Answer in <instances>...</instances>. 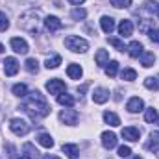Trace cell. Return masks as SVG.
Here are the masks:
<instances>
[{
  "instance_id": "6da1fadb",
  "label": "cell",
  "mask_w": 159,
  "mask_h": 159,
  "mask_svg": "<svg viewBox=\"0 0 159 159\" xmlns=\"http://www.w3.org/2000/svg\"><path fill=\"white\" fill-rule=\"evenodd\" d=\"M22 109H24L34 120L35 119H44V117L50 115V106H48L46 98L41 94L39 91L30 93V96H28V100L24 102Z\"/></svg>"
},
{
  "instance_id": "7a4b0ae2",
  "label": "cell",
  "mask_w": 159,
  "mask_h": 159,
  "mask_svg": "<svg viewBox=\"0 0 159 159\" xmlns=\"http://www.w3.org/2000/svg\"><path fill=\"white\" fill-rule=\"evenodd\" d=\"M37 24H39V13L37 11H26L19 20V26L26 32H32V34L37 32Z\"/></svg>"
},
{
  "instance_id": "3957f363",
  "label": "cell",
  "mask_w": 159,
  "mask_h": 159,
  "mask_svg": "<svg viewBox=\"0 0 159 159\" xmlns=\"http://www.w3.org/2000/svg\"><path fill=\"white\" fill-rule=\"evenodd\" d=\"M65 46L69 50H72V52H85V50H89V43L85 39H81V37H78V35H69L65 39Z\"/></svg>"
},
{
  "instance_id": "277c9868",
  "label": "cell",
  "mask_w": 159,
  "mask_h": 159,
  "mask_svg": "<svg viewBox=\"0 0 159 159\" xmlns=\"http://www.w3.org/2000/svg\"><path fill=\"white\" fill-rule=\"evenodd\" d=\"M9 129H11L15 135L24 137V135H28V131H30V124H28L26 120H22V119H11V122H9Z\"/></svg>"
},
{
  "instance_id": "5b68a950",
  "label": "cell",
  "mask_w": 159,
  "mask_h": 159,
  "mask_svg": "<svg viewBox=\"0 0 159 159\" xmlns=\"http://www.w3.org/2000/svg\"><path fill=\"white\" fill-rule=\"evenodd\" d=\"M65 89H67V87H65V81H61V80H57V78H52V80L46 81V91H48L50 94H57V96H59Z\"/></svg>"
},
{
  "instance_id": "8992f818",
  "label": "cell",
  "mask_w": 159,
  "mask_h": 159,
  "mask_svg": "<svg viewBox=\"0 0 159 159\" xmlns=\"http://www.w3.org/2000/svg\"><path fill=\"white\" fill-rule=\"evenodd\" d=\"M4 72H6V76H15L19 72V61L15 57H6L4 59Z\"/></svg>"
},
{
  "instance_id": "52a82bcc",
  "label": "cell",
  "mask_w": 159,
  "mask_h": 159,
  "mask_svg": "<svg viewBox=\"0 0 159 159\" xmlns=\"http://www.w3.org/2000/svg\"><path fill=\"white\" fill-rule=\"evenodd\" d=\"M109 100V91L104 89V87H96L93 91V102L94 104H106Z\"/></svg>"
},
{
  "instance_id": "ba28073f",
  "label": "cell",
  "mask_w": 159,
  "mask_h": 159,
  "mask_svg": "<svg viewBox=\"0 0 159 159\" xmlns=\"http://www.w3.org/2000/svg\"><path fill=\"white\" fill-rule=\"evenodd\" d=\"M44 28H46L48 32H57V30H61V28H63V22H61L57 17L48 15V17L44 19Z\"/></svg>"
},
{
  "instance_id": "9c48e42d",
  "label": "cell",
  "mask_w": 159,
  "mask_h": 159,
  "mask_svg": "<svg viewBox=\"0 0 159 159\" xmlns=\"http://www.w3.org/2000/svg\"><path fill=\"white\" fill-rule=\"evenodd\" d=\"M102 144L106 150H113L117 146V135L113 131H104L102 133Z\"/></svg>"
},
{
  "instance_id": "30bf717a",
  "label": "cell",
  "mask_w": 159,
  "mask_h": 159,
  "mask_svg": "<svg viewBox=\"0 0 159 159\" xmlns=\"http://www.w3.org/2000/svg\"><path fill=\"white\" fill-rule=\"evenodd\" d=\"M59 120L61 122H65V124H76L78 122V111H74V109H65V111H61L59 113Z\"/></svg>"
},
{
  "instance_id": "8fae6325",
  "label": "cell",
  "mask_w": 159,
  "mask_h": 159,
  "mask_svg": "<svg viewBox=\"0 0 159 159\" xmlns=\"http://www.w3.org/2000/svg\"><path fill=\"white\" fill-rule=\"evenodd\" d=\"M126 109H128L129 113H139V111L144 109V102H143L139 96H133V98H129V102L126 104Z\"/></svg>"
},
{
  "instance_id": "7c38bea8",
  "label": "cell",
  "mask_w": 159,
  "mask_h": 159,
  "mask_svg": "<svg viewBox=\"0 0 159 159\" xmlns=\"http://www.w3.org/2000/svg\"><path fill=\"white\" fill-rule=\"evenodd\" d=\"M122 137H124L126 141H129V143H135V141H139L141 131H139V128L128 126V128H124V129H122Z\"/></svg>"
},
{
  "instance_id": "4fadbf2b",
  "label": "cell",
  "mask_w": 159,
  "mask_h": 159,
  "mask_svg": "<svg viewBox=\"0 0 159 159\" xmlns=\"http://www.w3.org/2000/svg\"><path fill=\"white\" fill-rule=\"evenodd\" d=\"M9 44H11V48L17 54H26L28 52V43L24 39H20V37H13V39L9 41Z\"/></svg>"
},
{
  "instance_id": "5bb4252c",
  "label": "cell",
  "mask_w": 159,
  "mask_h": 159,
  "mask_svg": "<svg viewBox=\"0 0 159 159\" xmlns=\"http://www.w3.org/2000/svg\"><path fill=\"white\" fill-rule=\"evenodd\" d=\"M119 34L122 35V37H129V35L133 34V24H131V20H128V19L120 20V24H119Z\"/></svg>"
},
{
  "instance_id": "9a60e30c",
  "label": "cell",
  "mask_w": 159,
  "mask_h": 159,
  "mask_svg": "<svg viewBox=\"0 0 159 159\" xmlns=\"http://www.w3.org/2000/svg\"><path fill=\"white\" fill-rule=\"evenodd\" d=\"M126 50H128V54H129L131 57H141V54L144 52V48H143V44H141L139 41H131Z\"/></svg>"
},
{
  "instance_id": "2e32d148",
  "label": "cell",
  "mask_w": 159,
  "mask_h": 159,
  "mask_svg": "<svg viewBox=\"0 0 159 159\" xmlns=\"http://www.w3.org/2000/svg\"><path fill=\"white\" fill-rule=\"evenodd\" d=\"M81 67L80 65H76V63H70L69 67H67V74H69V78L70 80H80L81 78Z\"/></svg>"
},
{
  "instance_id": "e0dca14e",
  "label": "cell",
  "mask_w": 159,
  "mask_h": 159,
  "mask_svg": "<svg viewBox=\"0 0 159 159\" xmlns=\"http://www.w3.org/2000/svg\"><path fill=\"white\" fill-rule=\"evenodd\" d=\"M146 150H150V152H154V154L159 150V133L157 131L150 135V141L146 143Z\"/></svg>"
},
{
  "instance_id": "ac0fdd59",
  "label": "cell",
  "mask_w": 159,
  "mask_h": 159,
  "mask_svg": "<svg viewBox=\"0 0 159 159\" xmlns=\"http://www.w3.org/2000/svg\"><path fill=\"white\" fill-rule=\"evenodd\" d=\"M100 26H102V30H104L106 34H111V32L115 30V20H113L111 17H102Z\"/></svg>"
},
{
  "instance_id": "d6986e66",
  "label": "cell",
  "mask_w": 159,
  "mask_h": 159,
  "mask_svg": "<svg viewBox=\"0 0 159 159\" xmlns=\"http://www.w3.org/2000/svg\"><path fill=\"white\" fill-rule=\"evenodd\" d=\"M141 63H143V67H152L154 63H156V56H154V52H143L141 54Z\"/></svg>"
},
{
  "instance_id": "ffe728a7",
  "label": "cell",
  "mask_w": 159,
  "mask_h": 159,
  "mask_svg": "<svg viewBox=\"0 0 159 159\" xmlns=\"http://www.w3.org/2000/svg\"><path fill=\"white\" fill-rule=\"evenodd\" d=\"M24 67H26V70H28L30 74H37V72H39V61H37L35 57H28L26 63H24Z\"/></svg>"
},
{
  "instance_id": "44dd1931",
  "label": "cell",
  "mask_w": 159,
  "mask_h": 159,
  "mask_svg": "<svg viewBox=\"0 0 159 159\" xmlns=\"http://www.w3.org/2000/svg\"><path fill=\"white\" fill-rule=\"evenodd\" d=\"M94 61H96V65H100V67L107 65V61H109V54H107V50H98L96 56H94Z\"/></svg>"
},
{
  "instance_id": "7402d4cb",
  "label": "cell",
  "mask_w": 159,
  "mask_h": 159,
  "mask_svg": "<svg viewBox=\"0 0 159 159\" xmlns=\"http://www.w3.org/2000/svg\"><path fill=\"white\" fill-rule=\"evenodd\" d=\"M37 143H39L41 146H44V148H52V146H54V139H52L48 133H39Z\"/></svg>"
},
{
  "instance_id": "603a6c76",
  "label": "cell",
  "mask_w": 159,
  "mask_h": 159,
  "mask_svg": "<svg viewBox=\"0 0 159 159\" xmlns=\"http://www.w3.org/2000/svg\"><path fill=\"white\" fill-rule=\"evenodd\" d=\"M144 87L146 89H150V91H159V76H148V78L144 80Z\"/></svg>"
},
{
  "instance_id": "cb8c5ba5",
  "label": "cell",
  "mask_w": 159,
  "mask_h": 159,
  "mask_svg": "<svg viewBox=\"0 0 159 159\" xmlns=\"http://www.w3.org/2000/svg\"><path fill=\"white\" fill-rule=\"evenodd\" d=\"M63 152H65L70 159H78V154H80L76 144H63Z\"/></svg>"
},
{
  "instance_id": "d4e9b609",
  "label": "cell",
  "mask_w": 159,
  "mask_h": 159,
  "mask_svg": "<svg viewBox=\"0 0 159 159\" xmlns=\"http://www.w3.org/2000/svg\"><path fill=\"white\" fill-rule=\"evenodd\" d=\"M104 120H106L109 126H120V119L113 113V111H106V113H104Z\"/></svg>"
},
{
  "instance_id": "484cf974",
  "label": "cell",
  "mask_w": 159,
  "mask_h": 159,
  "mask_svg": "<svg viewBox=\"0 0 159 159\" xmlns=\"http://www.w3.org/2000/svg\"><path fill=\"white\" fill-rule=\"evenodd\" d=\"M57 102L61 104V106H67V107H72L74 106V96H70V94H59L57 96Z\"/></svg>"
},
{
  "instance_id": "4316f807",
  "label": "cell",
  "mask_w": 159,
  "mask_h": 159,
  "mask_svg": "<svg viewBox=\"0 0 159 159\" xmlns=\"http://www.w3.org/2000/svg\"><path fill=\"white\" fill-rule=\"evenodd\" d=\"M117 72H119V63H117V61L107 63V67H106V74H107L109 78H115V76H117Z\"/></svg>"
},
{
  "instance_id": "83f0119b",
  "label": "cell",
  "mask_w": 159,
  "mask_h": 159,
  "mask_svg": "<svg viewBox=\"0 0 159 159\" xmlns=\"http://www.w3.org/2000/svg\"><path fill=\"white\" fill-rule=\"evenodd\" d=\"M13 94L15 96H26L28 94V87L24 85V83H17V85H13Z\"/></svg>"
},
{
  "instance_id": "f1b7e54d",
  "label": "cell",
  "mask_w": 159,
  "mask_h": 159,
  "mask_svg": "<svg viewBox=\"0 0 159 159\" xmlns=\"http://www.w3.org/2000/svg\"><path fill=\"white\" fill-rule=\"evenodd\" d=\"M59 63H61V56H54V57H48V59H46L44 67H46V69H57Z\"/></svg>"
},
{
  "instance_id": "f546056e",
  "label": "cell",
  "mask_w": 159,
  "mask_h": 159,
  "mask_svg": "<svg viewBox=\"0 0 159 159\" xmlns=\"http://www.w3.org/2000/svg\"><path fill=\"white\" fill-rule=\"evenodd\" d=\"M144 9H148L150 13H154V15H157V17H159V2L148 0V2L144 4Z\"/></svg>"
},
{
  "instance_id": "4dcf8cb0",
  "label": "cell",
  "mask_w": 159,
  "mask_h": 159,
  "mask_svg": "<svg viewBox=\"0 0 159 159\" xmlns=\"http://www.w3.org/2000/svg\"><path fill=\"white\" fill-rule=\"evenodd\" d=\"M120 76H122V80H126V81H131V80L137 78V72H135L133 69H124Z\"/></svg>"
},
{
  "instance_id": "1f68e13d",
  "label": "cell",
  "mask_w": 159,
  "mask_h": 159,
  "mask_svg": "<svg viewBox=\"0 0 159 159\" xmlns=\"http://www.w3.org/2000/svg\"><path fill=\"white\" fill-rule=\"evenodd\" d=\"M144 120H146V122H156V120H157V111H156L154 107H148L146 113H144Z\"/></svg>"
},
{
  "instance_id": "d6a6232c",
  "label": "cell",
  "mask_w": 159,
  "mask_h": 159,
  "mask_svg": "<svg viewBox=\"0 0 159 159\" xmlns=\"http://www.w3.org/2000/svg\"><path fill=\"white\" fill-rule=\"evenodd\" d=\"M85 17H87V11H85V9H81V7L72 9V19H74V20H81V19H85Z\"/></svg>"
},
{
  "instance_id": "836d02e7",
  "label": "cell",
  "mask_w": 159,
  "mask_h": 159,
  "mask_svg": "<svg viewBox=\"0 0 159 159\" xmlns=\"http://www.w3.org/2000/svg\"><path fill=\"white\" fill-rule=\"evenodd\" d=\"M109 44H111V46H115V48H117V50H120V52H124V50H126L124 43H122L120 39H117V37H109Z\"/></svg>"
},
{
  "instance_id": "e575fe53",
  "label": "cell",
  "mask_w": 159,
  "mask_h": 159,
  "mask_svg": "<svg viewBox=\"0 0 159 159\" xmlns=\"http://www.w3.org/2000/svg\"><path fill=\"white\" fill-rule=\"evenodd\" d=\"M7 28H9V20H7L6 13H2V11H0V32H6Z\"/></svg>"
},
{
  "instance_id": "d590c367",
  "label": "cell",
  "mask_w": 159,
  "mask_h": 159,
  "mask_svg": "<svg viewBox=\"0 0 159 159\" xmlns=\"http://www.w3.org/2000/svg\"><path fill=\"white\" fill-rule=\"evenodd\" d=\"M111 6H115V7H129L131 0H111Z\"/></svg>"
},
{
  "instance_id": "8d00e7d4",
  "label": "cell",
  "mask_w": 159,
  "mask_h": 159,
  "mask_svg": "<svg viewBox=\"0 0 159 159\" xmlns=\"http://www.w3.org/2000/svg\"><path fill=\"white\" fill-rule=\"evenodd\" d=\"M119 156L120 157H129V156H131V148H129V146H120Z\"/></svg>"
},
{
  "instance_id": "74e56055",
  "label": "cell",
  "mask_w": 159,
  "mask_h": 159,
  "mask_svg": "<svg viewBox=\"0 0 159 159\" xmlns=\"http://www.w3.org/2000/svg\"><path fill=\"white\" fill-rule=\"evenodd\" d=\"M148 37L154 41V43H159V30H157V28H152V30H148Z\"/></svg>"
},
{
  "instance_id": "f35d334b",
  "label": "cell",
  "mask_w": 159,
  "mask_h": 159,
  "mask_svg": "<svg viewBox=\"0 0 159 159\" xmlns=\"http://www.w3.org/2000/svg\"><path fill=\"white\" fill-rule=\"evenodd\" d=\"M69 2H70V4H76V6H80V4H83L85 0H69Z\"/></svg>"
},
{
  "instance_id": "ab89813d",
  "label": "cell",
  "mask_w": 159,
  "mask_h": 159,
  "mask_svg": "<svg viewBox=\"0 0 159 159\" xmlns=\"http://www.w3.org/2000/svg\"><path fill=\"white\" fill-rule=\"evenodd\" d=\"M4 50H6V48H4V44L0 43V54H4Z\"/></svg>"
},
{
  "instance_id": "60d3db41",
  "label": "cell",
  "mask_w": 159,
  "mask_h": 159,
  "mask_svg": "<svg viewBox=\"0 0 159 159\" xmlns=\"http://www.w3.org/2000/svg\"><path fill=\"white\" fill-rule=\"evenodd\" d=\"M44 159H59V157H56V156H50V157H44Z\"/></svg>"
},
{
  "instance_id": "b9f144b4",
  "label": "cell",
  "mask_w": 159,
  "mask_h": 159,
  "mask_svg": "<svg viewBox=\"0 0 159 159\" xmlns=\"http://www.w3.org/2000/svg\"><path fill=\"white\" fill-rule=\"evenodd\" d=\"M131 159H143V157H139V156H133V157H131Z\"/></svg>"
},
{
  "instance_id": "7bdbcfd3",
  "label": "cell",
  "mask_w": 159,
  "mask_h": 159,
  "mask_svg": "<svg viewBox=\"0 0 159 159\" xmlns=\"http://www.w3.org/2000/svg\"><path fill=\"white\" fill-rule=\"evenodd\" d=\"M156 122H157V124H159V119H157V120H156Z\"/></svg>"
}]
</instances>
